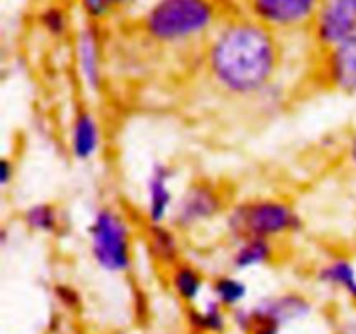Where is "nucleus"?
I'll return each instance as SVG.
<instances>
[{"label":"nucleus","mask_w":356,"mask_h":334,"mask_svg":"<svg viewBox=\"0 0 356 334\" xmlns=\"http://www.w3.org/2000/svg\"><path fill=\"white\" fill-rule=\"evenodd\" d=\"M169 280L174 292L183 301L188 303H193L200 298L205 284L204 275H202V271L197 267L190 263H181V261H177L174 267H170Z\"/></svg>","instance_id":"16"},{"label":"nucleus","mask_w":356,"mask_h":334,"mask_svg":"<svg viewBox=\"0 0 356 334\" xmlns=\"http://www.w3.org/2000/svg\"><path fill=\"white\" fill-rule=\"evenodd\" d=\"M229 233L238 240L268 239L296 233L302 221L291 204L278 198H252L236 204L226 218Z\"/></svg>","instance_id":"3"},{"label":"nucleus","mask_w":356,"mask_h":334,"mask_svg":"<svg viewBox=\"0 0 356 334\" xmlns=\"http://www.w3.org/2000/svg\"><path fill=\"white\" fill-rule=\"evenodd\" d=\"M282 327L273 326V324H266V322H256L252 324L250 327L249 334H280Z\"/></svg>","instance_id":"23"},{"label":"nucleus","mask_w":356,"mask_h":334,"mask_svg":"<svg viewBox=\"0 0 356 334\" xmlns=\"http://www.w3.org/2000/svg\"><path fill=\"white\" fill-rule=\"evenodd\" d=\"M76 66L87 89L97 90L103 82V52L99 31L94 24H86L76 37Z\"/></svg>","instance_id":"11"},{"label":"nucleus","mask_w":356,"mask_h":334,"mask_svg":"<svg viewBox=\"0 0 356 334\" xmlns=\"http://www.w3.org/2000/svg\"><path fill=\"white\" fill-rule=\"evenodd\" d=\"M13 174H14L13 164H10L7 159H3L2 162H0V184H2V186L9 184Z\"/></svg>","instance_id":"24"},{"label":"nucleus","mask_w":356,"mask_h":334,"mask_svg":"<svg viewBox=\"0 0 356 334\" xmlns=\"http://www.w3.org/2000/svg\"><path fill=\"white\" fill-rule=\"evenodd\" d=\"M320 0H247L252 19L270 30H294L312 26Z\"/></svg>","instance_id":"6"},{"label":"nucleus","mask_w":356,"mask_h":334,"mask_svg":"<svg viewBox=\"0 0 356 334\" xmlns=\"http://www.w3.org/2000/svg\"><path fill=\"white\" fill-rule=\"evenodd\" d=\"M348 160H350V166L353 167L356 173V131L351 134L350 143H348Z\"/></svg>","instance_id":"25"},{"label":"nucleus","mask_w":356,"mask_h":334,"mask_svg":"<svg viewBox=\"0 0 356 334\" xmlns=\"http://www.w3.org/2000/svg\"><path fill=\"white\" fill-rule=\"evenodd\" d=\"M322 73L332 89L356 97V40L323 51Z\"/></svg>","instance_id":"9"},{"label":"nucleus","mask_w":356,"mask_h":334,"mask_svg":"<svg viewBox=\"0 0 356 334\" xmlns=\"http://www.w3.org/2000/svg\"><path fill=\"white\" fill-rule=\"evenodd\" d=\"M40 23L45 31L54 37H61L68 28V16L59 6H51L40 13Z\"/></svg>","instance_id":"20"},{"label":"nucleus","mask_w":356,"mask_h":334,"mask_svg":"<svg viewBox=\"0 0 356 334\" xmlns=\"http://www.w3.org/2000/svg\"><path fill=\"white\" fill-rule=\"evenodd\" d=\"M275 256L273 240L268 239H243L238 240L232 254V264L235 270L243 271L250 268L264 267Z\"/></svg>","instance_id":"14"},{"label":"nucleus","mask_w":356,"mask_h":334,"mask_svg":"<svg viewBox=\"0 0 356 334\" xmlns=\"http://www.w3.org/2000/svg\"><path fill=\"white\" fill-rule=\"evenodd\" d=\"M23 223L33 232L40 233H54L59 226L58 209L47 202L33 204L24 211Z\"/></svg>","instance_id":"17"},{"label":"nucleus","mask_w":356,"mask_h":334,"mask_svg":"<svg viewBox=\"0 0 356 334\" xmlns=\"http://www.w3.org/2000/svg\"><path fill=\"white\" fill-rule=\"evenodd\" d=\"M249 312L250 327L256 322H266L284 327L285 324H291L294 320H301L308 317L309 312H312V305L301 294L287 292V294L268 296V298L261 299Z\"/></svg>","instance_id":"8"},{"label":"nucleus","mask_w":356,"mask_h":334,"mask_svg":"<svg viewBox=\"0 0 356 334\" xmlns=\"http://www.w3.org/2000/svg\"><path fill=\"white\" fill-rule=\"evenodd\" d=\"M190 324L198 331L204 333H221L226 326V317L222 313V305L214 299L205 305L204 310H191Z\"/></svg>","instance_id":"19"},{"label":"nucleus","mask_w":356,"mask_h":334,"mask_svg":"<svg viewBox=\"0 0 356 334\" xmlns=\"http://www.w3.org/2000/svg\"><path fill=\"white\" fill-rule=\"evenodd\" d=\"M318 280L346 292L356 305V268L351 260L343 256L332 257L320 268Z\"/></svg>","instance_id":"15"},{"label":"nucleus","mask_w":356,"mask_h":334,"mask_svg":"<svg viewBox=\"0 0 356 334\" xmlns=\"http://www.w3.org/2000/svg\"><path fill=\"white\" fill-rule=\"evenodd\" d=\"M343 334H356V322H350L344 326Z\"/></svg>","instance_id":"26"},{"label":"nucleus","mask_w":356,"mask_h":334,"mask_svg":"<svg viewBox=\"0 0 356 334\" xmlns=\"http://www.w3.org/2000/svg\"><path fill=\"white\" fill-rule=\"evenodd\" d=\"M309 30L323 51L356 40V0H320Z\"/></svg>","instance_id":"5"},{"label":"nucleus","mask_w":356,"mask_h":334,"mask_svg":"<svg viewBox=\"0 0 356 334\" xmlns=\"http://www.w3.org/2000/svg\"><path fill=\"white\" fill-rule=\"evenodd\" d=\"M216 19V0H155L146 9L141 26L152 40L181 44L207 33Z\"/></svg>","instance_id":"2"},{"label":"nucleus","mask_w":356,"mask_h":334,"mask_svg":"<svg viewBox=\"0 0 356 334\" xmlns=\"http://www.w3.org/2000/svg\"><path fill=\"white\" fill-rule=\"evenodd\" d=\"M222 197L211 183H193L184 190L170 214V226L191 230L211 221L221 212Z\"/></svg>","instance_id":"7"},{"label":"nucleus","mask_w":356,"mask_h":334,"mask_svg":"<svg viewBox=\"0 0 356 334\" xmlns=\"http://www.w3.org/2000/svg\"><path fill=\"white\" fill-rule=\"evenodd\" d=\"M82 7L90 19H101L113 7H117V3L115 0H82Z\"/></svg>","instance_id":"21"},{"label":"nucleus","mask_w":356,"mask_h":334,"mask_svg":"<svg viewBox=\"0 0 356 334\" xmlns=\"http://www.w3.org/2000/svg\"><path fill=\"white\" fill-rule=\"evenodd\" d=\"M212 294L222 306L235 308L245 299L247 285L233 275H221L212 282Z\"/></svg>","instance_id":"18"},{"label":"nucleus","mask_w":356,"mask_h":334,"mask_svg":"<svg viewBox=\"0 0 356 334\" xmlns=\"http://www.w3.org/2000/svg\"><path fill=\"white\" fill-rule=\"evenodd\" d=\"M90 253L97 267L110 273L127 271L132 264V233L124 216L103 207L89 226Z\"/></svg>","instance_id":"4"},{"label":"nucleus","mask_w":356,"mask_h":334,"mask_svg":"<svg viewBox=\"0 0 356 334\" xmlns=\"http://www.w3.org/2000/svg\"><path fill=\"white\" fill-rule=\"evenodd\" d=\"M146 242L153 260L163 267H174L179 261L181 247L174 228L163 223H149L146 230Z\"/></svg>","instance_id":"13"},{"label":"nucleus","mask_w":356,"mask_h":334,"mask_svg":"<svg viewBox=\"0 0 356 334\" xmlns=\"http://www.w3.org/2000/svg\"><path fill=\"white\" fill-rule=\"evenodd\" d=\"M124 2H127V0H115V3H117V6L118 3H124Z\"/></svg>","instance_id":"27"},{"label":"nucleus","mask_w":356,"mask_h":334,"mask_svg":"<svg viewBox=\"0 0 356 334\" xmlns=\"http://www.w3.org/2000/svg\"><path fill=\"white\" fill-rule=\"evenodd\" d=\"M172 169L165 164H153L146 180V216L148 223H163L176 205L170 186Z\"/></svg>","instance_id":"10"},{"label":"nucleus","mask_w":356,"mask_h":334,"mask_svg":"<svg viewBox=\"0 0 356 334\" xmlns=\"http://www.w3.org/2000/svg\"><path fill=\"white\" fill-rule=\"evenodd\" d=\"M280 63L277 33L252 17L222 24L207 49V70L226 93L250 96L270 86Z\"/></svg>","instance_id":"1"},{"label":"nucleus","mask_w":356,"mask_h":334,"mask_svg":"<svg viewBox=\"0 0 356 334\" xmlns=\"http://www.w3.org/2000/svg\"><path fill=\"white\" fill-rule=\"evenodd\" d=\"M101 146V127L90 111L82 110L75 117L70 132V148L75 159L89 160Z\"/></svg>","instance_id":"12"},{"label":"nucleus","mask_w":356,"mask_h":334,"mask_svg":"<svg viewBox=\"0 0 356 334\" xmlns=\"http://www.w3.org/2000/svg\"><path fill=\"white\" fill-rule=\"evenodd\" d=\"M54 294L58 296V299L66 306V308H75L80 303V298L75 292V289L68 287V285H58V287L54 289Z\"/></svg>","instance_id":"22"}]
</instances>
